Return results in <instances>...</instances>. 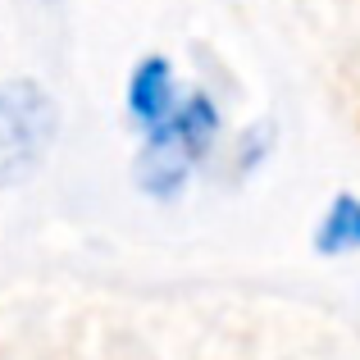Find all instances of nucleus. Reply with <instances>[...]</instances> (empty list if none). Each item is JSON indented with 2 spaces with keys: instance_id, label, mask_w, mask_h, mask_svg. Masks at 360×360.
I'll list each match as a JSON object with an SVG mask.
<instances>
[{
  "instance_id": "1",
  "label": "nucleus",
  "mask_w": 360,
  "mask_h": 360,
  "mask_svg": "<svg viewBox=\"0 0 360 360\" xmlns=\"http://www.w3.org/2000/svg\"><path fill=\"white\" fill-rule=\"evenodd\" d=\"M214 137H219V110L210 96H187L178 101L160 123H150V137L137 155V183L141 192L160 196H178L192 178L196 160L210 155Z\"/></svg>"
},
{
  "instance_id": "2",
  "label": "nucleus",
  "mask_w": 360,
  "mask_h": 360,
  "mask_svg": "<svg viewBox=\"0 0 360 360\" xmlns=\"http://www.w3.org/2000/svg\"><path fill=\"white\" fill-rule=\"evenodd\" d=\"M60 128V110L37 82H0V183H18L46 160Z\"/></svg>"
},
{
  "instance_id": "3",
  "label": "nucleus",
  "mask_w": 360,
  "mask_h": 360,
  "mask_svg": "<svg viewBox=\"0 0 360 360\" xmlns=\"http://www.w3.org/2000/svg\"><path fill=\"white\" fill-rule=\"evenodd\" d=\"M174 105H178L174 69H169L160 55L141 60V64H137V73H132V82H128V110H132V115H137L141 123H160Z\"/></svg>"
},
{
  "instance_id": "4",
  "label": "nucleus",
  "mask_w": 360,
  "mask_h": 360,
  "mask_svg": "<svg viewBox=\"0 0 360 360\" xmlns=\"http://www.w3.org/2000/svg\"><path fill=\"white\" fill-rule=\"evenodd\" d=\"M315 246L324 255H342V251H360V201L352 192H342L328 205L324 224L315 233Z\"/></svg>"
}]
</instances>
